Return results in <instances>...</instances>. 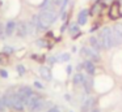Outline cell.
<instances>
[{
	"label": "cell",
	"instance_id": "277c9868",
	"mask_svg": "<svg viewBox=\"0 0 122 112\" xmlns=\"http://www.w3.org/2000/svg\"><path fill=\"white\" fill-rule=\"evenodd\" d=\"M80 54H81V56H84L87 60H91V61H93V63L100 61V55H98V52L95 51L92 47H83V48L80 49Z\"/></svg>",
	"mask_w": 122,
	"mask_h": 112
},
{
	"label": "cell",
	"instance_id": "d4e9b609",
	"mask_svg": "<svg viewBox=\"0 0 122 112\" xmlns=\"http://www.w3.org/2000/svg\"><path fill=\"white\" fill-rule=\"evenodd\" d=\"M4 26H3V23L0 22V36H3V34H4Z\"/></svg>",
	"mask_w": 122,
	"mask_h": 112
},
{
	"label": "cell",
	"instance_id": "30bf717a",
	"mask_svg": "<svg viewBox=\"0 0 122 112\" xmlns=\"http://www.w3.org/2000/svg\"><path fill=\"white\" fill-rule=\"evenodd\" d=\"M16 27H17V35L19 36H26L30 34L29 22H20L16 25Z\"/></svg>",
	"mask_w": 122,
	"mask_h": 112
},
{
	"label": "cell",
	"instance_id": "7c38bea8",
	"mask_svg": "<svg viewBox=\"0 0 122 112\" xmlns=\"http://www.w3.org/2000/svg\"><path fill=\"white\" fill-rule=\"evenodd\" d=\"M88 16H89V10L88 9H81L79 12V14H77V25L83 26L87 23L88 21Z\"/></svg>",
	"mask_w": 122,
	"mask_h": 112
},
{
	"label": "cell",
	"instance_id": "2e32d148",
	"mask_svg": "<svg viewBox=\"0 0 122 112\" xmlns=\"http://www.w3.org/2000/svg\"><path fill=\"white\" fill-rule=\"evenodd\" d=\"M84 78H85V76L83 74V73L77 72L76 74L74 76V80H72V82H74V85H75V86H83Z\"/></svg>",
	"mask_w": 122,
	"mask_h": 112
},
{
	"label": "cell",
	"instance_id": "4316f807",
	"mask_svg": "<svg viewBox=\"0 0 122 112\" xmlns=\"http://www.w3.org/2000/svg\"><path fill=\"white\" fill-rule=\"evenodd\" d=\"M34 86H36V87H38V89H43V86L41 85V83L38 82V81H36V82H34Z\"/></svg>",
	"mask_w": 122,
	"mask_h": 112
},
{
	"label": "cell",
	"instance_id": "ac0fdd59",
	"mask_svg": "<svg viewBox=\"0 0 122 112\" xmlns=\"http://www.w3.org/2000/svg\"><path fill=\"white\" fill-rule=\"evenodd\" d=\"M15 29H16V22L15 21H8L5 26V34L7 35H12L15 33Z\"/></svg>",
	"mask_w": 122,
	"mask_h": 112
},
{
	"label": "cell",
	"instance_id": "ba28073f",
	"mask_svg": "<svg viewBox=\"0 0 122 112\" xmlns=\"http://www.w3.org/2000/svg\"><path fill=\"white\" fill-rule=\"evenodd\" d=\"M95 106H96V98L88 95L81 104V112H89L92 108H95Z\"/></svg>",
	"mask_w": 122,
	"mask_h": 112
},
{
	"label": "cell",
	"instance_id": "4fadbf2b",
	"mask_svg": "<svg viewBox=\"0 0 122 112\" xmlns=\"http://www.w3.org/2000/svg\"><path fill=\"white\" fill-rule=\"evenodd\" d=\"M88 42H89V47H92L95 51L100 52V49H102L101 48L100 42H98V39H97V36H91V38L88 39Z\"/></svg>",
	"mask_w": 122,
	"mask_h": 112
},
{
	"label": "cell",
	"instance_id": "9c48e42d",
	"mask_svg": "<svg viewBox=\"0 0 122 112\" xmlns=\"http://www.w3.org/2000/svg\"><path fill=\"white\" fill-rule=\"evenodd\" d=\"M17 94L20 95V98L22 99V100L25 102V104H26V102H28V99L30 98V96L33 95V91H32V89L30 87H28V86H21V87L17 90Z\"/></svg>",
	"mask_w": 122,
	"mask_h": 112
},
{
	"label": "cell",
	"instance_id": "7a4b0ae2",
	"mask_svg": "<svg viewBox=\"0 0 122 112\" xmlns=\"http://www.w3.org/2000/svg\"><path fill=\"white\" fill-rule=\"evenodd\" d=\"M40 18V25L41 29L45 30V29L50 27L56 20V12L55 10H41V13L38 14Z\"/></svg>",
	"mask_w": 122,
	"mask_h": 112
},
{
	"label": "cell",
	"instance_id": "9a60e30c",
	"mask_svg": "<svg viewBox=\"0 0 122 112\" xmlns=\"http://www.w3.org/2000/svg\"><path fill=\"white\" fill-rule=\"evenodd\" d=\"M83 86H84L85 93H87V94H89V93H91V90H92V86H93V81H92V78L89 77V74H88V76H85L84 82H83Z\"/></svg>",
	"mask_w": 122,
	"mask_h": 112
},
{
	"label": "cell",
	"instance_id": "44dd1931",
	"mask_svg": "<svg viewBox=\"0 0 122 112\" xmlns=\"http://www.w3.org/2000/svg\"><path fill=\"white\" fill-rule=\"evenodd\" d=\"M8 63V57H7V55L4 54H0V64H7Z\"/></svg>",
	"mask_w": 122,
	"mask_h": 112
},
{
	"label": "cell",
	"instance_id": "52a82bcc",
	"mask_svg": "<svg viewBox=\"0 0 122 112\" xmlns=\"http://www.w3.org/2000/svg\"><path fill=\"white\" fill-rule=\"evenodd\" d=\"M113 30V38H114V46L122 44V23H116L112 27Z\"/></svg>",
	"mask_w": 122,
	"mask_h": 112
},
{
	"label": "cell",
	"instance_id": "5bb4252c",
	"mask_svg": "<svg viewBox=\"0 0 122 112\" xmlns=\"http://www.w3.org/2000/svg\"><path fill=\"white\" fill-rule=\"evenodd\" d=\"M40 76L43 78V80L50 81V80H51V70H50V68H47V67H41V68H40Z\"/></svg>",
	"mask_w": 122,
	"mask_h": 112
},
{
	"label": "cell",
	"instance_id": "484cf974",
	"mask_svg": "<svg viewBox=\"0 0 122 112\" xmlns=\"http://www.w3.org/2000/svg\"><path fill=\"white\" fill-rule=\"evenodd\" d=\"M0 76H1L3 78H7V76H8V74H7V72H5V70H3V69H1V70H0Z\"/></svg>",
	"mask_w": 122,
	"mask_h": 112
},
{
	"label": "cell",
	"instance_id": "cb8c5ba5",
	"mask_svg": "<svg viewBox=\"0 0 122 112\" xmlns=\"http://www.w3.org/2000/svg\"><path fill=\"white\" fill-rule=\"evenodd\" d=\"M47 112H61V109H59L58 107H53V108H50Z\"/></svg>",
	"mask_w": 122,
	"mask_h": 112
},
{
	"label": "cell",
	"instance_id": "d6986e66",
	"mask_svg": "<svg viewBox=\"0 0 122 112\" xmlns=\"http://www.w3.org/2000/svg\"><path fill=\"white\" fill-rule=\"evenodd\" d=\"M68 31H70V34L71 35H74V36H79L80 35V30H79V25H71L70 26V29H68Z\"/></svg>",
	"mask_w": 122,
	"mask_h": 112
},
{
	"label": "cell",
	"instance_id": "5b68a950",
	"mask_svg": "<svg viewBox=\"0 0 122 112\" xmlns=\"http://www.w3.org/2000/svg\"><path fill=\"white\" fill-rule=\"evenodd\" d=\"M122 16L121 13V5H119V1H113L109 8V17L112 20H118Z\"/></svg>",
	"mask_w": 122,
	"mask_h": 112
},
{
	"label": "cell",
	"instance_id": "f1b7e54d",
	"mask_svg": "<svg viewBox=\"0 0 122 112\" xmlns=\"http://www.w3.org/2000/svg\"><path fill=\"white\" fill-rule=\"evenodd\" d=\"M71 70H72L71 67H67V73H71Z\"/></svg>",
	"mask_w": 122,
	"mask_h": 112
},
{
	"label": "cell",
	"instance_id": "603a6c76",
	"mask_svg": "<svg viewBox=\"0 0 122 112\" xmlns=\"http://www.w3.org/2000/svg\"><path fill=\"white\" fill-rule=\"evenodd\" d=\"M17 72H19V74H24L25 73V67L24 65H17Z\"/></svg>",
	"mask_w": 122,
	"mask_h": 112
},
{
	"label": "cell",
	"instance_id": "ffe728a7",
	"mask_svg": "<svg viewBox=\"0 0 122 112\" xmlns=\"http://www.w3.org/2000/svg\"><path fill=\"white\" fill-rule=\"evenodd\" d=\"M56 59H58V61H68V60H70V55L68 54H62V55H59Z\"/></svg>",
	"mask_w": 122,
	"mask_h": 112
},
{
	"label": "cell",
	"instance_id": "e0dca14e",
	"mask_svg": "<svg viewBox=\"0 0 122 112\" xmlns=\"http://www.w3.org/2000/svg\"><path fill=\"white\" fill-rule=\"evenodd\" d=\"M101 8H102V3H101V0H97V1L92 5V8H91L89 14H93V16L98 14V13H100V10H101Z\"/></svg>",
	"mask_w": 122,
	"mask_h": 112
},
{
	"label": "cell",
	"instance_id": "8992f818",
	"mask_svg": "<svg viewBox=\"0 0 122 112\" xmlns=\"http://www.w3.org/2000/svg\"><path fill=\"white\" fill-rule=\"evenodd\" d=\"M12 108H15L16 111H22L24 107H26L25 102L20 98V95L17 93H12V104H11Z\"/></svg>",
	"mask_w": 122,
	"mask_h": 112
},
{
	"label": "cell",
	"instance_id": "8fae6325",
	"mask_svg": "<svg viewBox=\"0 0 122 112\" xmlns=\"http://www.w3.org/2000/svg\"><path fill=\"white\" fill-rule=\"evenodd\" d=\"M83 68H84V70L89 76H95L96 74V65H95V63L91 61V60H85V61L83 63Z\"/></svg>",
	"mask_w": 122,
	"mask_h": 112
},
{
	"label": "cell",
	"instance_id": "3957f363",
	"mask_svg": "<svg viewBox=\"0 0 122 112\" xmlns=\"http://www.w3.org/2000/svg\"><path fill=\"white\" fill-rule=\"evenodd\" d=\"M26 107L29 112H41L42 108L45 107V100L41 95L38 94H33L26 102Z\"/></svg>",
	"mask_w": 122,
	"mask_h": 112
},
{
	"label": "cell",
	"instance_id": "7402d4cb",
	"mask_svg": "<svg viewBox=\"0 0 122 112\" xmlns=\"http://www.w3.org/2000/svg\"><path fill=\"white\" fill-rule=\"evenodd\" d=\"M3 52H4L5 55H9V54H12V52H13V48H12V47L5 46V47H4V49H3Z\"/></svg>",
	"mask_w": 122,
	"mask_h": 112
},
{
	"label": "cell",
	"instance_id": "83f0119b",
	"mask_svg": "<svg viewBox=\"0 0 122 112\" xmlns=\"http://www.w3.org/2000/svg\"><path fill=\"white\" fill-rule=\"evenodd\" d=\"M89 112H101V111H100V109H98V108H96V107H95V108H92V109H91Z\"/></svg>",
	"mask_w": 122,
	"mask_h": 112
},
{
	"label": "cell",
	"instance_id": "6da1fadb",
	"mask_svg": "<svg viewBox=\"0 0 122 112\" xmlns=\"http://www.w3.org/2000/svg\"><path fill=\"white\" fill-rule=\"evenodd\" d=\"M97 39L101 44V48L102 49H110L114 47V38H113V30L109 26L102 27L97 34Z\"/></svg>",
	"mask_w": 122,
	"mask_h": 112
}]
</instances>
